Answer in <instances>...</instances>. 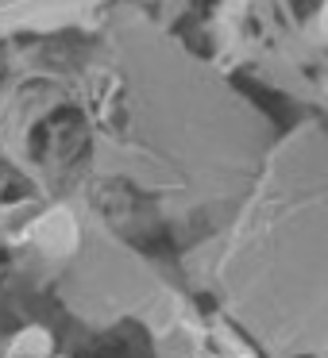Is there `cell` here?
Segmentation results:
<instances>
[{
	"instance_id": "6da1fadb",
	"label": "cell",
	"mask_w": 328,
	"mask_h": 358,
	"mask_svg": "<svg viewBox=\"0 0 328 358\" xmlns=\"http://www.w3.org/2000/svg\"><path fill=\"white\" fill-rule=\"evenodd\" d=\"M32 239L39 243L47 255H70L78 247V220H74L70 208H50L35 220Z\"/></svg>"
},
{
	"instance_id": "7a4b0ae2",
	"label": "cell",
	"mask_w": 328,
	"mask_h": 358,
	"mask_svg": "<svg viewBox=\"0 0 328 358\" xmlns=\"http://www.w3.org/2000/svg\"><path fill=\"white\" fill-rule=\"evenodd\" d=\"M8 358H50V331H43V327H24V331L12 339Z\"/></svg>"
},
{
	"instance_id": "3957f363",
	"label": "cell",
	"mask_w": 328,
	"mask_h": 358,
	"mask_svg": "<svg viewBox=\"0 0 328 358\" xmlns=\"http://www.w3.org/2000/svg\"><path fill=\"white\" fill-rule=\"evenodd\" d=\"M320 31H324V39H328V0H324V8H320Z\"/></svg>"
}]
</instances>
